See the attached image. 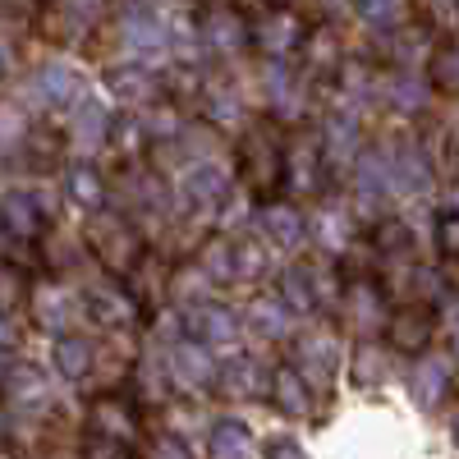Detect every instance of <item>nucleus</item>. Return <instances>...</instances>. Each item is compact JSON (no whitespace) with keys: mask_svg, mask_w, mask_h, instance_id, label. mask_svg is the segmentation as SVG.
<instances>
[{"mask_svg":"<svg viewBox=\"0 0 459 459\" xmlns=\"http://www.w3.org/2000/svg\"><path fill=\"white\" fill-rule=\"evenodd\" d=\"M239 179L257 198H272L285 184V147L266 120H253L239 138Z\"/></svg>","mask_w":459,"mask_h":459,"instance_id":"obj_1","label":"nucleus"},{"mask_svg":"<svg viewBox=\"0 0 459 459\" xmlns=\"http://www.w3.org/2000/svg\"><path fill=\"white\" fill-rule=\"evenodd\" d=\"M88 244L97 253V262L106 266L110 276H134L138 266H143V235H138V225L120 212H97L92 225H88Z\"/></svg>","mask_w":459,"mask_h":459,"instance_id":"obj_2","label":"nucleus"},{"mask_svg":"<svg viewBox=\"0 0 459 459\" xmlns=\"http://www.w3.org/2000/svg\"><path fill=\"white\" fill-rule=\"evenodd\" d=\"M120 32H125V47L143 56L147 65L170 51V19H161L152 5H129L120 19Z\"/></svg>","mask_w":459,"mask_h":459,"instance_id":"obj_3","label":"nucleus"},{"mask_svg":"<svg viewBox=\"0 0 459 459\" xmlns=\"http://www.w3.org/2000/svg\"><path fill=\"white\" fill-rule=\"evenodd\" d=\"M0 221H5L10 239L32 244V239H42L51 212L42 207V198H37L32 188H5V194H0Z\"/></svg>","mask_w":459,"mask_h":459,"instance_id":"obj_4","label":"nucleus"},{"mask_svg":"<svg viewBox=\"0 0 459 459\" xmlns=\"http://www.w3.org/2000/svg\"><path fill=\"white\" fill-rule=\"evenodd\" d=\"M179 198L194 212H216L230 198V175L216 161H188L179 175Z\"/></svg>","mask_w":459,"mask_h":459,"instance_id":"obj_5","label":"nucleus"},{"mask_svg":"<svg viewBox=\"0 0 459 459\" xmlns=\"http://www.w3.org/2000/svg\"><path fill=\"white\" fill-rule=\"evenodd\" d=\"M322 152L331 170H354L363 147H359V115L354 110H331L322 125Z\"/></svg>","mask_w":459,"mask_h":459,"instance_id":"obj_6","label":"nucleus"},{"mask_svg":"<svg viewBox=\"0 0 459 459\" xmlns=\"http://www.w3.org/2000/svg\"><path fill=\"white\" fill-rule=\"evenodd\" d=\"M253 42L272 56V60H285V56L303 42V19H299L294 10H285V5L266 10V14L253 23Z\"/></svg>","mask_w":459,"mask_h":459,"instance_id":"obj_7","label":"nucleus"},{"mask_svg":"<svg viewBox=\"0 0 459 459\" xmlns=\"http://www.w3.org/2000/svg\"><path fill=\"white\" fill-rule=\"evenodd\" d=\"M395 188V170H391V157L381 147H368L359 166H354V194L363 207H381L386 203V194Z\"/></svg>","mask_w":459,"mask_h":459,"instance_id":"obj_8","label":"nucleus"},{"mask_svg":"<svg viewBox=\"0 0 459 459\" xmlns=\"http://www.w3.org/2000/svg\"><path fill=\"white\" fill-rule=\"evenodd\" d=\"M344 322H350L354 331L372 335L381 331L391 317H386V299H381V290L372 281H350L344 285Z\"/></svg>","mask_w":459,"mask_h":459,"instance_id":"obj_9","label":"nucleus"},{"mask_svg":"<svg viewBox=\"0 0 459 459\" xmlns=\"http://www.w3.org/2000/svg\"><path fill=\"white\" fill-rule=\"evenodd\" d=\"M170 372H175L179 386H188V391L216 386V359H212V350L203 340H179L175 354H170Z\"/></svg>","mask_w":459,"mask_h":459,"instance_id":"obj_10","label":"nucleus"},{"mask_svg":"<svg viewBox=\"0 0 459 459\" xmlns=\"http://www.w3.org/2000/svg\"><path fill=\"white\" fill-rule=\"evenodd\" d=\"M88 308H92V317H97L101 326H110V331L138 326V317H143L138 294L125 290V285H97V290L88 294Z\"/></svg>","mask_w":459,"mask_h":459,"instance_id":"obj_11","label":"nucleus"},{"mask_svg":"<svg viewBox=\"0 0 459 459\" xmlns=\"http://www.w3.org/2000/svg\"><path fill=\"white\" fill-rule=\"evenodd\" d=\"M322 166H326V152L313 138H299L294 147H285V188L290 194H313L322 184Z\"/></svg>","mask_w":459,"mask_h":459,"instance_id":"obj_12","label":"nucleus"},{"mask_svg":"<svg viewBox=\"0 0 459 459\" xmlns=\"http://www.w3.org/2000/svg\"><path fill=\"white\" fill-rule=\"evenodd\" d=\"M262 235L281 253H299L303 239H308V221H303V212L294 203H266L262 207Z\"/></svg>","mask_w":459,"mask_h":459,"instance_id":"obj_13","label":"nucleus"},{"mask_svg":"<svg viewBox=\"0 0 459 459\" xmlns=\"http://www.w3.org/2000/svg\"><path fill=\"white\" fill-rule=\"evenodd\" d=\"M92 432H97L101 441H110V446L134 441V432H138L134 404H129L125 395H101V400L92 404Z\"/></svg>","mask_w":459,"mask_h":459,"instance_id":"obj_14","label":"nucleus"},{"mask_svg":"<svg viewBox=\"0 0 459 459\" xmlns=\"http://www.w3.org/2000/svg\"><path fill=\"white\" fill-rule=\"evenodd\" d=\"M194 340H203L207 350H235L239 344V317L221 308V303H198L194 308Z\"/></svg>","mask_w":459,"mask_h":459,"instance_id":"obj_15","label":"nucleus"},{"mask_svg":"<svg viewBox=\"0 0 459 459\" xmlns=\"http://www.w3.org/2000/svg\"><path fill=\"white\" fill-rule=\"evenodd\" d=\"M69 134H74V147H79V152H97V147H106V143H110V110H106L97 97H83L79 106H74V125H69Z\"/></svg>","mask_w":459,"mask_h":459,"instance_id":"obj_16","label":"nucleus"},{"mask_svg":"<svg viewBox=\"0 0 459 459\" xmlns=\"http://www.w3.org/2000/svg\"><path fill=\"white\" fill-rule=\"evenodd\" d=\"M203 37H207V47L216 51V56H235L244 42H248V37H253V28L235 14V10H207L203 14Z\"/></svg>","mask_w":459,"mask_h":459,"instance_id":"obj_17","label":"nucleus"},{"mask_svg":"<svg viewBox=\"0 0 459 459\" xmlns=\"http://www.w3.org/2000/svg\"><path fill=\"white\" fill-rule=\"evenodd\" d=\"M322 276L313 272V266H303V262H290L285 266V272H281V299L290 303V308L294 313H303V317H308V313H317V303H322V285H317Z\"/></svg>","mask_w":459,"mask_h":459,"instance_id":"obj_18","label":"nucleus"},{"mask_svg":"<svg viewBox=\"0 0 459 459\" xmlns=\"http://www.w3.org/2000/svg\"><path fill=\"white\" fill-rule=\"evenodd\" d=\"M386 335L400 354H423V344L432 335V313L428 308H400V313H391Z\"/></svg>","mask_w":459,"mask_h":459,"instance_id":"obj_19","label":"nucleus"},{"mask_svg":"<svg viewBox=\"0 0 459 459\" xmlns=\"http://www.w3.org/2000/svg\"><path fill=\"white\" fill-rule=\"evenodd\" d=\"M106 83H110V92L120 101H138V106L161 92V79H157V69H152V65H115Z\"/></svg>","mask_w":459,"mask_h":459,"instance_id":"obj_20","label":"nucleus"},{"mask_svg":"<svg viewBox=\"0 0 459 459\" xmlns=\"http://www.w3.org/2000/svg\"><path fill=\"white\" fill-rule=\"evenodd\" d=\"M290 317H294V308H290L281 294H257L248 303V326L262 340H285L290 335Z\"/></svg>","mask_w":459,"mask_h":459,"instance_id":"obj_21","label":"nucleus"},{"mask_svg":"<svg viewBox=\"0 0 459 459\" xmlns=\"http://www.w3.org/2000/svg\"><path fill=\"white\" fill-rule=\"evenodd\" d=\"M65 194H69L74 207H83L88 216H97V212L106 207V179H101L92 166L74 161V166L65 170Z\"/></svg>","mask_w":459,"mask_h":459,"instance_id":"obj_22","label":"nucleus"},{"mask_svg":"<svg viewBox=\"0 0 459 459\" xmlns=\"http://www.w3.org/2000/svg\"><path fill=\"white\" fill-rule=\"evenodd\" d=\"M37 97H42L47 106H79L83 83L69 65H42V74H37Z\"/></svg>","mask_w":459,"mask_h":459,"instance_id":"obj_23","label":"nucleus"},{"mask_svg":"<svg viewBox=\"0 0 459 459\" xmlns=\"http://www.w3.org/2000/svg\"><path fill=\"white\" fill-rule=\"evenodd\" d=\"M272 400L285 409V413H308L313 409V391H308V377H303L294 363L276 368L272 372Z\"/></svg>","mask_w":459,"mask_h":459,"instance_id":"obj_24","label":"nucleus"},{"mask_svg":"<svg viewBox=\"0 0 459 459\" xmlns=\"http://www.w3.org/2000/svg\"><path fill=\"white\" fill-rule=\"evenodd\" d=\"M391 170H395V188H404V194L428 188V157H423L418 143H400L391 152Z\"/></svg>","mask_w":459,"mask_h":459,"instance_id":"obj_25","label":"nucleus"},{"mask_svg":"<svg viewBox=\"0 0 459 459\" xmlns=\"http://www.w3.org/2000/svg\"><path fill=\"white\" fill-rule=\"evenodd\" d=\"M51 359H56V372H60V377L83 381V377L92 372V344H88L83 335H60L56 350H51Z\"/></svg>","mask_w":459,"mask_h":459,"instance_id":"obj_26","label":"nucleus"},{"mask_svg":"<svg viewBox=\"0 0 459 459\" xmlns=\"http://www.w3.org/2000/svg\"><path fill=\"white\" fill-rule=\"evenodd\" d=\"M446 391H450V363H441V359H423V363H418V372H413V395H418V404L432 409V404H441Z\"/></svg>","mask_w":459,"mask_h":459,"instance_id":"obj_27","label":"nucleus"},{"mask_svg":"<svg viewBox=\"0 0 459 459\" xmlns=\"http://www.w3.org/2000/svg\"><path fill=\"white\" fill-rule=\"evenodd\" d=\"M32 313H37V322H42V326H51V331L69 326V294H65L60 285L42 281V285L32 290Z\"/></svg>","mask_w":459,"mask_h":459,"instance_id":"obj_28","label":"nucleus"},{"mask_svg":"<svg viewBox=\"0 0 459 459\" xmlns=\"http://www.w3.org/2000/svg\"><path fill=\"white\" fill-rule=\"evenodd\" d=\"M198 266L212 276V285H235V244H225V239H212L203 244V257Z\"/></svg>","mask_w":459,"mask_h":459,"instance_id":"obj_29","label":"nucleus"},{"mask_svg":"<svg viewBox=\"0 0 459 459\" xmlns=\"http://www.w3.org/2000/svg\"><path fill=\"white\" fill-rule=\"evenodd\" d=\"M313 235L322 248L340 253V248H350V216H344L340 207H322L317 212V225H313Z\"/></svg>","mask_w":459,"mask_h":459,"instance_id":"obj_30","label":"nucleus"},{"mask_svg":"<svg viewBox=\"0 0 459 459\" xmlns=\"http://www.w3.org/2000/svg\"><path fill=\"white\" fill-rule=\"evenodd\" d=\"M203 47H207L203 23H194L188 14H170V51H179L184 60H198Z\"/></svg>","mask_w":459,"mask_h":459,"instance_id":"obj_31","label":"nucleus"},{"mask_svg":"<svg viewBox=\"0 0 459 459\" xmlns=\"http://www.w3.org/2000/svg\"><path fill=\"white\" fill-rule=\"evenodd\" d=\"M350 372H354L359 386H372V381L386 377V354H381V344L363 340L359 350H354V359H350Z\"/></svg>","mask_w":459,"mask_h":459,"instance_id":"obj_32","label":"nucleus"},{"mask_svg":"<svg viewBox=\"0 0 459 459\" xmlns=\"http://www.w3.org/2000/svg\"><path fill=\"white\" fill-rule=\"evenodd\" d=\"M10 391H14V400L23 409H42L47 404V381H42L37 368H14L10 372Z\"/></svg>","mask_w":459,"mask_h":459,"instance_id":"obj_33","label":"nucleus"},{"mask_svg":"<svg viewBox=\"0 0 459 459\" xmlns=\"http://www.w3.org/2000/svg\"><path fill=\"white\" fill-rule=\"evenodd\" d=\"M266 276V248L257 239H239L235 244V281L248 285V281H262Z\"/></svg>","mask_w":459,"mask_h":459,"instance_id":"obj_34","label":"nucleus"},{"mask_svg":"<svg viewBox=\"0 0 459 459\" xmlns=\"http://www.w3.org/2000/svg\"><path fill=\"white\" fill-rule=\"evenodd\" d=\"M212 459H248V432L239 423H216V432H212Z\"/></svg>","mask_w":459,"mask_h":459,"instance_id":"obj_35","label":"nucleus"},{"mask_svg":"<svg viewBox=\"0 0 459 459\" xmlns=\"http://www.w3.org/2000/svg\"><path fill=\"white\" fill-rule=\"evenodd\" d=\"M308 65L322 69V74H331L335 65H344V51H340V37H335V32H326V28L313 32V42H308Z\"/></svg>","mask_w":459,"mask_h":459,"instance_id":"obj_36","label":"nucleus"},{"mask_svg":"<svg viewBox=\"0 0 459 459\" xmlns=\"http://www.w3.org/2000/svg\"><path fill=\"white\" fill-rule=\"evenodd\" d=\"M299 359L308 363V368L317 363V377H326V372L335 368V344H331L326 335H303V340H299Z\"/></svg>","mask_w":459,"mask_h":459,"instance_id":"obj_37","label":"nucleus"},{"mask_svg":"<svg viewBox=\"0 0 459 459\" xmlns=\"http://www.w3.org/2000/svg\"><path fill=\"white\" fill-rule=\"evenodd\" d=\"M391 101H395L400 110H418V106H423V79H418V74H409V69L391 74Z\"/></svg>","mask_w":459,"mask_h":459,"instance_id":"obj_38","label":"nucleus"},{"mask_svg":"<svg viewBox=\"0 0 459 459\" xmlns=\"http://www.w3.org/2000/svg\"><path fill=\"white\" fill-rule=\"evenodd\" d=\"M19 303H23V276L14 272L10 262H0V313H19Z\"/></svg>","mask_w":459,"mask_h":459,"instance_id":"obj_39","label":"nucleus"},{"mask_svg":"<svg viewBox=\"0 0 459 459\" xmlns=\"http://www.w3.org/2000/svg\"><path fill=\"white\" fill-rule=\"evenodd\" d=\"M207 285H212V276L203 272V266H184V272L175 276V299H184V303L198 308V294H207Z\"/></svg>","mask_w":459,"mask_h":459,"instance_id":"obj_40","label":"nucleus"},{"mask_svg":"<svg viewBox=\"0 0 459 459\" xmlns=\"http://www.w3.org/2000/svg\"><path fill=\"white\" fill-rule=\"evenodd\" d=\"M203 106L212 110V120H221V125H239V106H235V97H230L225 88H203Z\"/></svg>","mask_w":459,"mask_h":459,"instance_id":"obj_41","label":"nucleus"},{"mask_svg":"<svg viewBox=\"0 0 459 459\" xmlns=\"http://www.w3.org/2000/svg\"><path fill=\"white\" fill-rule=\"evenodd\" d=\"M354 10H359L368 23H377V28H391V23L400 19V0H354Z\"/></svg>","mask_w":459,"mask_h":459,"instance_id":"obj_42","label":"nucleus"},{"mask_svg":"<svg viewBox=\"0 0 459 459\" xmlns=\"http://www.w3.org/2000/svg\"><path fill=\"white\" fill-rule=\"evenodd\" d=\"M266 92H272V101H281V106H294V79H290V69L281 60H272V69H266Z\"/></svg>","mask_w":459,"mask_h":459,"instance_id":"obj_43","label":"nucleus"},{"mask_svg":"<svg viewBox=\"0 0 459 459\" xmlns=\"http://www.w3.org/2000/svg\"><path fill=\"white\" fill-rule=\"evenodd\" d=\"M377 244H381V253L400 257V253H409V230L400 221H381L377 225Z\"/></svg>","mask_w":459,"mask_h":459,"instance_id":"obj_44","label":"nucleus"},{"mask_svg":"<svg viewBox=\"0 0 459 459\" xmlns=\"http://www.w3.org/2000/svg\"><path fill=\"white\" fill-rule=\"evenodd\" d=\"M437 248L446 257H459V212H441L437 216Z\"/></svg>","mask_w":459,"mask_h":459,"instance_id":"obj_45","label":"nucleus"},{"mask_svg":"<svg viewBox=\"0 0 459 459\" xmlns=\"http://www.w3.org/2000/svg\"><path fill=\"white\" fill-rule=\"evenodd\" d=\"M60 14L74 28H92V19L101 14V0H60Z\"/></svg>","mask_w":459,"mask_h":459,"instance_id":"obj_46","label":"nucleus"},{"mask_svg":"<svg viewBox=\"0 0 459 459\" xmlns=\"http://www.w3.org/2000/svg\"><path fill=\"white\" fill-rule=\"evenodd\" d=\"M432 74H437V83L459 88V47H441L437 60H432Z\"/></svg>","mask_w":459,"mask_h":459,"instance_id":"obj_47","label":"nucleus"},{"mask_svg":"<svg viewBox=\"0 0 459 459\" xmlns=\"http://www.w3.org/2000/svg\"><path fill=\"white\" fill-rule=\"evenodd\" d=\"M152 459H188V450L179 446V441H157V446H152Z\"/></svg>","mask_w":459,"mask_h":459,"instance_id":"obj_48","label":"nucleus"},{"mask_svg":"<svg viewBox=\"0 0 459 459\" xmlns=\"http://www.w3.org/2000/svg\"><path fill=\"white\" fill-rule=\"evenodd\" d=\"M14 340H19V326L10 322V313H0V350H14Z\"/></svg>","mask_w":459,"mask_h":459,"instance_id":"obj_49","label":"nucleus"},{"mask_svg":"<svg viewBox=\"0 0 459 459\" xmlns=\"http://www.w3.org/2000/svg\"><path fill=\"white\" fill-rule=\"evenodd\" d=\"M272 459H308L299 446H290V441H281V446H272Z\"/></svg>","mask_w":459,"mask_h":459,"instance_id":"obj_50","label":"nucleus"},{"mask_svg":"<svg viewBox=\"0 0 459 459\" xmlns=\"http://www.w3.org/2000/svg\"><path fill=\"white\" fill-rule=\"evenodd\" d=\"M5 248H10V230H5V221H0V262H5Z\"/></svg>","mask_w":459,"mask_h":459,"instance_id":"obj_51","label":"nucleus"},{"mask_svg":"<svg viewBox=\"0 0 459 459\" xmlns=\"http://www.w3.org/2000/svg\"><path fill=\"white\" fill-rule=\"evenodd\" d=\"M14 368H10V350H0V377H10Z\"/></svg>","mask_w":459,"mask_h":459,"instance_id":"obj_52","label":"nucleus"},{"mask_svg":"<svg viewBox=\"0 0 459 459\" xmlns=\"http://www.w3.org/2000/svg\"><path fill=\"white\" fill-rule=\"evenodd\" d=\"M455 354H459V322H455Z\"/></svg>","mask_w":459,"mask_h":459,"instance_id":"obj_53","label":"nucleus"},{"mask_svg":"<svg viewBox=\"0 0 459 459\" xmlns=\"http://www.w3.org/2000/svg\"><path fill=\"white\" fill-rule=\"evenodd\" d=\"M276 5H290V0H276Z\"/></svg>","mask_w":459,"mask_h":459,"instance_id":"obj_54","label":"nucleus"}]
</instances>
